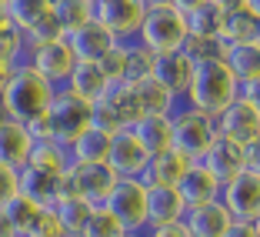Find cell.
<instances>
[{"mask_svg":"<svg viewBox=\"0 0 260 237\" xmlns=\"http://www.w3.org/2000/svg\"><path fill=\"white\" fill-rule=\"evenodd\" d=\"M54 97H57L54 84H47L30 64H17L14 74H10L7 91H4L0 107H4V117H7V121H17V124H23V127H34V124H40L47 117Z\"/></svg>","mask_w":260,"mask_h":237,"instance_id":"cell-1","label":"cell"},{"mask_svg":"<svg viewBox=\"0 0 260 237\" xmlns=\"http://www.w3.org/2000/svg\"><path fill=\"white\" fill-rule=\"evenodd\" d=\"M190 37L187 17L177 10L174 0H144V23L137 31V44L147 47L153 57L180 54Z\"/></svg>","mask_w":260,"mask_h":237,"instance_id":"cell-2","label":"cell"},{"mask_svg":"<svg viewBox=\"0 0 260 237\" xmlns=\"http://www.w3.org/2000/svg\"><path fill=\"white\" fill-rule=\"evenodd\" d=\"M237 97H240V84L234 80V74L223 67V61H214V64L193 67L190 91H187L184 104L217 121Z\"/></svg>","mask_w":260,"mask_h":237,"instance_id":"cell-3","label":"cell"},{"mask_svg":"<svg viewBox=\"0 0 260 237\" xmlns=\"http://www.w3.org/2000/svg\"><path fill=\"white\" fill-rule=\"evenodd\" d=\"M144 117V107H140L137 87L134 84H107L104 97L93 104V124L90 127L104 130V134H120V130H130L134 124Z\"/></svg>","mask_w":260,"mask_h":237,"instance_id":"cell-4","label":"cell"},{"mask_svg":"<svg viewBox=\"0 0 260 237\" xmlns=\"http://www.w3.org/2000/svg\"><path fill=\"white\" fill-rule=\"evenodd\" d=\"M44 124H47V137L57 140V144H63V147H70L84 130H90L93 104L74 97L70 91H57V97H54V104H50V110H47Z\"/></svg>","mask_w":260,"mask_h":237,"instance_id":"cell-5","label":"cell"},{"mask_svg":"<svg viewBox=\"0 0 260 237\" xmlns=\"http://www.w3.org/2000/svg\"><path fill=\"white\" fill-rule=\"evenodd\" d=\"M214 137H217L214 117L200 114V110L187 107L180 100V107L174 110V151L184 154L190 164H200L204 154L210 151V144H214Z\"/></svg>","mask_w":260,"mask_h":237,"instance_id":"cell-6","label":"cell"},{"mask_svg":"<svg viewBox=\"0 0 260 237\" xmlns=\"http://www.w3.org/2000/svg\"><path fill=\"white\" fill-rule=\"evenodd\" d=\"M100 207L127 227V234H147V184L144 181H117L110 197Z\"/></svg>","mask_w":260,"mask_h":237,"instance_id":"cell-7","label":"cell"},{"mask_svg":"<svg viewBox=\"0 0 260 237\" xmlns=\"http://www.w3.org/2000/svg\"><path fill=\"white\" fill-rule=\"evenodd\" d=\"M93 20L117 44H130L144 23V0H93Z\"/></svg>","mask_w":260,"mask_h":237,"instance_id":"cell-8","label":"cell"},{"mask_svg":"<svg viewBox=\"0 0 260 237\" xmlns=\"http://www.w3.org/2000/svg\"><path fill=\"white\" fill-rule=\"evenodd\" d=\"M23 64H30L47 84H54L57 91H60L70 80V74H74L77 57H74V50H70L67 37H60V40H50V44H40V47H27Z\"/></svg>","mask_w":260,"mask_h":237,"instance_id":"cell-9","label":"cell"},{"mask_svg":"<svg viewBox=\"0 0 260 237\" xmlns=\"http://www.w3.org/2000/svg\"><path fill=\"white\" fill-rule=\"evenodd\" d=\"M220 204L230 211L234 221L257 224L260 221V174L247 167L244 174H237L234 181H227L220 187Z\"/></svg>","mask_w":260,"mask_h":237,"instance_id":"cell-10","label":"cell"},{"mask_svg":"<svg viewBox=\"0 0 260 237\" xmlns=\"http://www.w3.org/2000/svg\"><path fill=\"white\" fill-rule=\"evenodd\" d=\"M20 194L40 207H54L60 197L70 194V170H50V167L27 164L20 170Z\"/></svg>","mask_w":260,"mask_h":237,"instance_id":"cell-11","label":"cell"},{"mask_svg":"<svg viewBox=\"0 0 260 237\" xmlns=\"http://www.w3.org/2000/svg\"><path fill=\"white\" fill-rule=\"evenodd\" d=\"M114 184H117V174L107 164H70V194L84 197L93 207H100L110 197Z\"/></svg>","mask_w":260,"mask_h":237,"instance_id":"cell-12","label":"cell"},{"mask_svg":"<svg viewBox=\"0 0 260 237\" xmlns=\"http://www.w3.org/2000/svg\"><path fill=\"white\" fill-rule=\"evenodd\" d=\"M217 134L234 140V144H240L244 151H250L253 144H260V114L250 104H244V100L237 97L220 117H217Z\"/></svg>","mask_w":260,"mask_h":237,"instance_id":"cell-13","label":"cell"},{"mask_svg":"<svg viewBox=\"0 0 260 237\" xmlns=\"http://www.w3.org/2000/svg\"><path fill=\"white\" fill-rule=\"evenodd\" d=\"M150 164V154L137 144V137L130 130H120L110 140V154H107V167L117 174V181H140Z\"/></svg>","mask_w":260,"mask_h":237,"instance_id":"cell-14","label":"cell"},{"mask_svg":"<svg viewBox=\"0 0 260 237\" xmlns=\"http://www.w3.org/2000/svg\"><path fill=\"white\" fill-rule=\"evenodd\" d=\"M204 164L210 174L217 177V184H227V181H234L237 174H244L247 170V151L240 144H234V140H227V137H220L217 134L214 137V144H210V151L204 154Z\"/></svg>","mask_w":260,"mask_h":237,"instance_id":"cell-15","label":"cell"},{"mask_svg":"<svg viewBox=\"0 0 260 237\" xmlns=\"http://www.w3.org/2000/svg\"><path fill=\"white\" fill-rule=\"evenodd\" d=\"M177 10L187 17V27L197 37H214L223 40V7L220 0H174Z\"/></svg>","mask_w":260,"mask_h":237,"instance_id":"cell-16","label":"cell"},{"mask_svg":"<svg viewBox=\"0 0 260 237\" xmlns=\"http://www.w3.org/2000/svg\"><path fill=\"white\" fill-rule=\"evenodd\" d=\"M30 154H34L30 130L23 127V124L4 117V124H0V167L20 174V170L30 164Z\"/></svg>","mask_w":260,"mask_h":237,"instance_id":"cell-17","label":"cell"},{"mask_svg":"<svg viewBox=\"0 0 260 237\" xmlns=\"http://www.w3.org/2000/svg\"><path fill=\"white\" fill-rule=\"evenodd\" d=\"M187 207L177 194V187H147V230L184 224Z\"/></svg>","mask_w":260,"mask_h":237,"instance_id":"cell-18","label":"cell"},{"mask_svg":"<svg viewBox=\"0 0 260 237\" xmlns=\"http://www.w3.org/2000/svg\"><path fill=\"white\" fill-rule=\"evenodd\" d=\"M177 194H180L187 211H193V207H204L210 200H220V184L204 164H190L187 174L180 177V184H177Z\"/></svg>","mask_w":260,"mask_h":237,"instance_id":"cell-19","label":"cell"},{"mask_svg":"<svg viewBox=\"0 0 260 237\" xmlns=\"http://www.w3.org/2000/svg\"><path fill=\"white\" fill-rule=\"evenodd\" d=\"M67 44H70V50H74L77 64H100L117 47V40L110 37L97 20H90L87 27H80L77 34H70Z\"/></svg>","mask_w":260,"mask_h":237,"instance_id":"cell-20","label":"cell"},{"mask_svg":"<svg viewBox=\"0 0 260 237\" xmlns=\"http://www.w3.org/2000/svg\"><path fill=\"white\" fill-rule=\"evenodd\" d=\"M130 134L137 137V144L144 147L150 157H157V154H164V151H174V117H167V114L140 117V121L130 127Z\"/></svg>","mask_w":260,"mask_h":237,"instance_id":"cell-21","label":"cell"},{"mask_svg":"<svg viewBox=\"0 0 260 237\" xmlns=\"http://www.w3.org/2000/svg\"><path fill=\"white\" fill-rule=\"evenodd\" d=\"M223 7V44H244V40H260V20L247 0H220Z\"/></svg>","mask_w":260,"mask_h":237,"instance_id":"cell-22","label":"cell"},{"mask_svg":"<svg viewBox=\"0 0 260 237\" xmlns=\"http://www.w3.org/2000/svg\"><path fill=\"white\" fill-rule=\"evenodd\" d=\"M190 77H193V67L184 54H167V57H157L153 64V80L164 87L174 100H184L187 91H190Z\"/></svg>","mask_w":260,"mask_h":237,"instance_id":"cell-23","label":"cell"},{"mask_svg":"<svg viewBox=\"0 0 260 237\" xmlns=\"http://www.w3.org/2000/svg\"><path fill=\"white\" fill-rule=\"evenodd\" d=\"M230 224H234V217H230V211L220 204V200H210V204H204V207H193V211H187V217H184V227H187L190 237H223Z\"/></svg>","mask_w":260,"mask_h":237,"instance_id":"cell-24","label":"cell"},{"mask_svg":"<svg viewBox=\"0 0 260 237\" xmlns=\"http://www.w3.org/2000/svg\"><path fill=\"white\" fill-rule=\"evenodd\" d=\"M223 67L234 74L240 87L260 77V40H244V44H223Z\"/></svg>","mask_w":260,"mask_h":237,"instance_id":"cell-25","label":"cell"},{"mask_svg":"<svg viewBox=\"0 0 260 237\" xmlns=\"http://www.w3.org/2000/svg\"><path fill=\"white\" fill-rule=\"evenodd\" d=\"M187 167H190V161H187L184 154L164 151V154H157V157H150V164H147L140 181H144L147 187H177L180 177L187 174Z\"/></svg>","mask_w":260,"mask_h":237,"instance_id":"cell-26","label":"cell"},{"mask_svg":"<svg viewBox=\"0 0 260 237\" xmlns=\"http://www.w3.org/2000/svg\"><path fill=\"white\" fill-rule=\"evenodd\" d=\"M60 91H70L74 97L87 100V104H97V100L104 97V91H107V77H104V70H100L97 64H77L70 80Z\"/></svg>","mask_w":260,"mask_h":237,"instance_id":"cell-27","label":"cell"},{"mask_svg":"<svg viewBox=\"0 0 260 237\" xmlns=\"http://www.w3.org/2000/svg\"><path fill=\"white\" fill-rule=\"evenodd\" d=\"M110 140H114V137H110V134H104V130H97V127L84 130V134H80V137L67 147L70 164H107Z\"/></svg>","mask_w":260,"mask_h":237,"instance_id":"cell-28","label":"cell"},{"mask_svg":"<svg viewBox=\"0 0 260 237\" xmlns=\"http://www.w3.org/2000/svg\"><path fill=\"white\" fill-rule=\"evenodd\" d=\"M50 14L63 31V37H70L93 20V0H50Z\"/></svg>","mask_w":260,"mask_h":237,"instance_id":"cell-29","label":"cell"},{"mask_svg":"<svg viewBox=\"0 0 260 237\" xmlns=\"http://www.w3.org/2000/svg\"><path fill=\"white\" fill-rule=\"evenodd\" d=\"M93 204H87L84 197H77V194H67L54 204V214H57V224H60L63 237H80L84 234V224L90 217Z\"/></svg>","mask_w":260,"mask_h":237,"instance_id":"cell-30","label":"cell"},{"mask_svg":"<svg viewBox=\"0 0 260 237\" xmlns=\"http://www.w3.org/2000/svg\"><path fill=\"white\" fill-rule=\"evenodd\" d=\"M4 10H7V20L17 31L27 34L40 17L50 14V0H4Z\"/></svg>","mask_w":260,"mask_h":237,"instance_id":"cell-31","label":"cell"},{"mask_svg":"<svg viewBox=\"0 0 260 237\" xmlns=\"http://www.w3.org/2000/svg\"><path fill=\"white\" fill-rule=\"evenodd\" d=\"M137 97H140V107H144V117L147 114H167L174 117V110L180 107V100H174L167 91H164L157 80H144V84H137Z\"/></svg>","mask_w":260,"mask_h":237,"instance_id":"cell-32","label":"cell"},{"mask_svg":"<svg viewBox=\"0 0 260 237\" xmlns=\"http://www.w3.org/2000/svg\"><path fill=\"white\" fill-rule=\"evenodd\" d=\"M153 64H157V57L147 50V47H140L137 40H130L127 44V70H123V84H144V80H150L153 77Z\"/></svg>","mask_w":260,"mask_h":237,"instance_id":"cell-33","label":"cell"},{"mask_svg":"<svg viewBox=\"0 0 260 237\" xmlns=\"http://www.w3.org/2000/svg\"><path fill=\"white\" fill-rule=\"evenodd\" d=\"M180 54L190 61V67H200V64H214V61H220V57H223V40L197 37V34H190Z\"/></svg>","mask_w":260,"mask_h":237,"instance_id":"cell-34","label":"cell"},{"mask_svg":"<svg viewBox=\"0 0 260 237\" xmlns=\"http://www.w3.org/2000/svg\"><path fill=\"white\" fill-rule=\"evenodd\" d=\"M23 57H27V40H23V34L17 31L10 20H0V64L17 67V64H23Z\"/></svg>","mask_w":260,"mask_h":237,"instance_id":"cell-35","label":"cell"},{"mask_svg":"<svg viewBox=\"0 0 260 237\" xmlns=\"http://www.w3.org/2000/svg\"><path fill=\"white\" fill-rule=\"evenodd\" d=\"M30 164L50 167V170H70V154H67V147L57 144V140H34Z\"/></svg>","mask_w":260,"mask_h":237,"instance_id":"cell-36","label":"cell"},{"mask_svg":"<svg viewBox=\"0 0 260 237\" xmlns=\"http://www.w3.org/2000/svg\"><path fill=\"white\" fill-rule=\"evenodd\" d=\"M80 237H127V227L110 214L107 207H93Z\"/></svg>","mask_w":260,"mask_h":237,"instance_id":"cell-37","label":"cell"},{"mask_svg":"<svg viewBox=\"0 0 260 237\" xmlns=\"http://www.w3.org/2000/svg\"><path fill=\"white\" fill-rule=\"evenodd\" d=\"M20 237H63L60 224H57L54 207H40L37 214L30 217V224L20 230Z\"/></svg>","mask_w":260,"mask_h":237,"instance_id":"cell-38","label":"cell"},{"mask_svg":"<svg viewBox=\"0 0 260 237\" xmlns=\"http://www.w3.org/2000/svg\"><path fill=\"white\" fill-rule=\"evenodd\" d=\"M40 211V204H34L30 197H23V194H17L14 200H10L7 207H4V214L10 217V224H14V230H17V237H20V230L30 224V217Z\"/></svg>","mask_w":260,"mask_h":237,"instance_id":"cell-39","label":"cell"},{"mask_svg":"<svg viewBox=\"0 0 260 237\" xmlns=\"http://www.w3.org/2000/svg\"><path fill=\"white\" fill-rule=\"evenodd\" d=\"M60 37H63V31H60V27H57L54 14L40 17V20L34 23L30 31L23 34V40H27V47H40V44H50V40H60Z\"/></svg>","mask_w":260,"mask_h":237,"instance_id":"cell-40","label":"cell"},{"mask_svg":"<svg viewBox=\"0 0 260 237\" xmlns=\"http://www.w3.org/2000/svg\"><path fill=\"white\" fill-rule=\"evenodd\" d=\"M97 67L104 70L107 84H120V80H123V70H127V44H117L114 50H110V54L97 64Z\"/></svg>","mask_w":260,"mask_h":237,"instance_id":"cell-41","label":"cell"},{"mask_svg":"<svg viewBox=\"0 0 260 237\" xmlns=\"http://www.w3.org/2000/svg\"><path fill=\"white\" fill-rule=\"evenodd\" d=\"M17 194H20V174H17V170L0 167V211H4Z\"/></svg>","mask_w":260,"mask_h":237,"instance_id":"cell-42","label":"cell"},{"mask_svg":"<svg viewBox=\"0 0 260 237\" xmlns=\"http://www.w3.org/2000/svg\"><path fill=\"white\" fill-rule=\"evenodd\" d=\"M240 100H244V104H250V107L260 114V77H257V80H250V84L240 87Z\"/></svg>","mask_w":260,"mask_h":237,"instance_id":"cell-43","label":"cell"},{"mask_svg":"<svg viewBox=\"0 0 260 237\" xmlns=\"http://www.w3.org/2000/svg\"><path fill=\"white\" fill-rule=\"evenodd\" d=\"M147 237H190L184 224H170V227H153L147 230Z\"/></svg>","mask_w":260,"mask_h":237,"instance_id":"cell-44","label":"cell"},{"mask_svg":"<svg viewBox=\"0 0 260 237\" xmlns=\"http://www.w3.org/2000/svg\"><path fill=\"white\" fill-rule=\"evenodd\" d=\"M223 237H260L257 234V227H253V224H244V221H234L227 227V234Z\"/></svg>","mask_w":260,"mask_h":237,"instance_id":"cell-45","label":"cell"},{"mask_svg":"<svg viewBox=\"0 0 260 237\" xmlns=\"http://www.w3.org/2000/svg\"><path fill=\"white\" fill-rule=\"evenodd\" d=\"M247 167H250V170H257V174H260V144H253L250 151H247Z\"/></svg>","mask_w":260,"mask_h":237,"instance_id":"cell-46","label":"cell"},{"mask_svg":"<svg viewBox=\"0 0 260 237\" xmlns=\"http://www.w3.org/2000/svg\"><path fill=\"white\" fill-rule=\"evenodd\" d=\"M0 237H17V230H14V224H10V217L0 211Z\"/></svg>","mask_w":260,"mask_h":237,"instance_id":"cell-47","label":"cell"},{"mask_svg":"<svg viewBox=\"0 0 260 237\" xmlns=\"http://www.w3.org/2000/svg\"><path fill=\"white\" fill-rule=\"evenodd\" d=\"M10 74H14V67L0 64V100H4V91H7V84H10Z\"/></svg>","mask_w":260,"mask_h":237,"instance_id":"cell-48","label":"cell"},{"mask_svg":"<svg viewBox=\"0 0 260 237\" xmlns=\"http://www.w3.org/2000/svg\"><path fill=\"white\" fill-rule=\"evenodd\" d=\"M247 7H250L253 14H257V20H260V0H247Z\"/></svg>","mask_w":260,"mask_h":237,"instance_id":"cell-49","label":"cell"},{"mask_svg":"<svg viewBox=\"0 0 260 237\" xmlns=\"http://www.w3.org/2000/svg\"><path fill=\"white\" fill-rule=\"evenodd\" d=\"M0 20H7V10H4V0H0Z\"/></svg>","mask_w":260,"mask_h":237,"instance_id":"cell-50","label":"cell"},{"mask_svg":"<svg viewBox=\"0 0 260 237\" xmlns=\"http://www.w3.org/2000/svg\"><path fill=\"white\" fill-rule=\"evenodd\" d=\"M127 237H147V234H127Z\"/></svg>","mask_w":260,"mask_h":237,"instance_id":"cell-51","label":"cell"},{"mask_svg":"<svg viewBox=\"0 0 260 237\" xmlns=\"http://www.w3.org/2000/svg\"><path fill=\"white\" fill-rule=\"evenodd\" d=\"M0 124H4V107H0Z\"/></svg>","mask_w":260,"mask_h":237,"instance_id":"cell-52","label":"cell"},{"mask_svg":"<svg viewBox=\"0 0 260 237\" xmlns=\"http://www.w3.org/2000/svg\"><path fill=\"white\" fill-rule=\"evenodd\" d=\"M253 227H257V234H260V221H257V224H253Z\"/></svg>","mask_w":260,"mask_h":237,"instance_id":"cell-53","label":"cell"}]
</instances>
